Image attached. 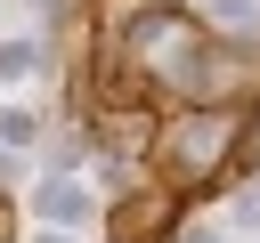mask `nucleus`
<instances>
[{
  "mask_svg": "<svg viewBox=\"0 0 260 243\" xmlns=\"http://www.w3.org/2000/svg\"><path fill=\"white\" fill-rule=\"evenodd\" d=\"M81 211H89V194H81V186H65V178H49V186H41V219H65V227H73Z\"/></svg>",
  "mask_w": 260,
  "mask_h": 243,
  "instance_id": "obj_1",
  "label": "nucleus"
},
{
  "mask_svg": "<svg viewBox=\"0 0 260 243\" xmlns=\"http://www.w3.org/2000/svg\"><path fill=\"white\" fill-rule=\"evenodd\" d=\"M179 146H187V170H203V162H211V146H219V122H203V130H187Z\"/></svg>",
  "mask_w": 260,
  "mask_h": 243,
  "instance_id": "obj_2",
  "label": "nucleus"
},
{
  "mask_svg": "<svg viewBox=\"0 0 260 243\" xmlns=\"http://www.w3.org/2000/svg\"><path fill=\"white\" fill-rule=\"evenodd\" d=\"M187 243H211V235H187Z\"/></svg>",
  "mask_w": 260,
  "mask_h": 243,
  "instance_id": "obj_3",
  "label": "nucleus"
},
{
  "mask_svg": "<svg viewBox=\"0 0 260 243\" xmlns=\"http://www.w3.org/2000/svg\"><path fill=\"white\" fill-rule=\"evenodd\" d=\"M49 243H65V235H49Z\"/></svg>",
  "mask_w": 260,
  "mask_h": 243,
  "instance_id": "obj_4",
  "label": "nucleus"
}]
</instances>
